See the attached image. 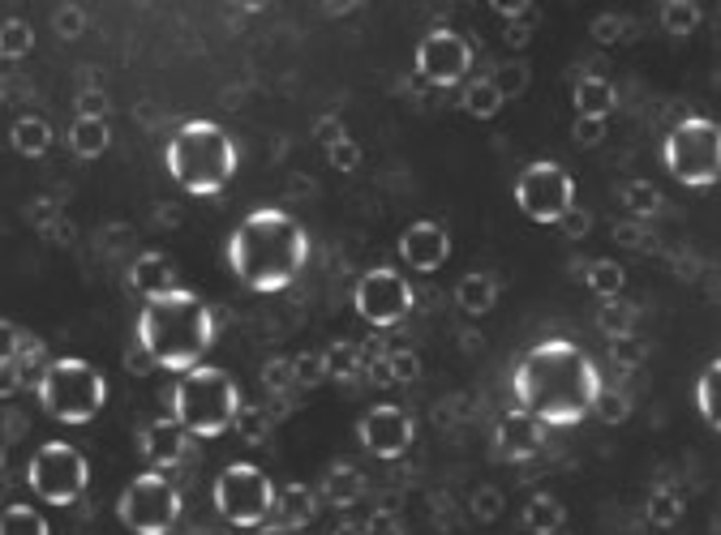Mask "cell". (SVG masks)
<instances>
[{"label":"cell","mask_w":721,"mask_h":535,"mask_svg":"<svg viewBox=\"0 0 721 535\" xmlns=\"http://www.w3.org/2000/svg\"><path fill=\"white\" fill-rule=\"evenodd\" d=\"M649 523L661 527V532H670L679 518H683V497L674 493V488H653V497H649Z\"/></svg>","instance_id":"obj_32"},{"label":"cell","mask_w":721,"mask_h":535,"mask_svg":"<svg viewBox=\"0 0 721 535\" xmlns=\"http://www.w3.org/2000/svg\"><path fill=\"white\" fill-rule=\"evenodd\" d=\"M511 390L520 411H528L537 424L571 429L592 415V403L601 394V373L585 347H576L571 339H546L520 356Z\"/></svg>","instance_id":"obj_1"},{"label":"cell","mask_w":721,"mask_h":535,"mask_svg":"<svg viewBox=\"0 0 721 535\" xmlns=\"http://www.w3.org/2000/svg\"><path fill=\"white\" fill-rule=\"evenodd\" d=\"M597 326H601L610 339H627V335H631V326H636V313H631L627 305H615V300H606V309L597 313Z\"/></svg>","instance_id":"obj_33"},{"label":"cell","mask_w":721,"mask_h":535,"mask_svg":"<svg viewBox=\"0 0 721 535\" xmlns=\"http://www.w3.org/2000/svg\"><path fill=\"white\" fill-rule=\"evenodd\" d=\"M417 373H422V360L413 351H392L387 356V378L383 381H413Z\"/></svg>","instance_id":"obj_37"},{"label":"cell","mask_w":721,"mask_h":535,"mask_svg":"<svg viewBox=\"0 0 721 535\" xmlns=\"http://www.w3.org/2000/svg\"><path fill=\"white\" fill-rule=\"evenodd\" d=\"M271 502H275V484L263 467L254 463H229L215 475V510L220 518L241 527V532H258L271 523Z\"/></svg>","instance_id":"obj_8"},{"label":"cell","mask_w":721,"mask_h":535,"mask_svg":"<svg viewBox=\"0 0 721 535\" xmlns=\"http://www.w3.org/2000/svg\"><path fill=\"white\" fill-rule=\"evenodd\" d=\"M0 535H48V518L34 505H9L0 514Z\"/></svg>","instance_id":"obj_31"},{"label":"cell","mask_w":721,"mask_h":535,"mask_svg":"<svg viewBox=\"0 0 721 535\" xmlns=\"http://www.w3.org/2000/svg\"><path fill=\"white\" fill-rule=\"evenodd\" d=\"M592 34H597V43H619V39H627V22L619 13H601L592 22Z\"/></svg>","instance_id":"obj_40"},{"label":"cell","mask_w":721,"mask_h":535,"mask_svg":"<svg viewBox=\"0 0 721 535\" xmlns=\"http://www.w3.org/2000/svg\"><path fill=\"white\" fill-rule=\"evenodd\" d=\"M619 197H623L631 219H653L657 210H661V193L653 189V181H627Z\"/></svg>","instance_id":"obj_30"},{"label":"cell","mask_w":721,"mask_h":535,"mask_svg":"<svg viewBox=\"0 0 721 535\" xmlns=\"http://www.w3.org/2000/svg\"><path fill=\"white\" fill-rule=\"evenodd\" d=\"M615 360H623V364H640V343L627 335V339H615Z\"/></svg>","instance_id":"obj_44"},{"label":"cell","mask_w":721,"mask_h":535,"mask_svg":"<svg viewBox=\"0 0 721 535\" xmlns=\"http://www.w3.org/2000/svg\"><path fill=\"white\" fill-rule=\"evenodd\" d=\"M528 34H532V22H511L502 39H507V48H525V43H528Z\"/></svg>","instance_id":"obj_46"},{"label":"cell","mask_w":721,"mask_h":535,"mask_svg":"<svg viewBox=\"0 0 721 535\" xmlns=\"http://www.w3.org/2000/svg\"><path fill=\"white\" fill-rule=\"evenodd\" d=\"M666 172L688 189H713L721 176V128L709 116H688L683 125L670 128L666 146Z\"/></svg>","instance_id":"obj_7"},{"label":"cell","mask_w":721,"mask_h":535,"mask_svg":"<svg viewBox=\"0 0 721 535\" xmlns=\"http://www.w3.org/2000/svg\"><path fill=\"white\" fill-rule=\"evenodd\" d=\"M558 227H562L571 240H580V236L589 232V215H585V210H567V215L558 219Z\"/></svg>","instance_id":"obj_43"},{"label":"cell","mask_w":721,"mask_h":535,"mask_svg":"<svg viewBox=\"0 0 721 535\" xmlns=\"http://www.w3.org/2000/svg\"><path fill=\"white\" fill-rule=\"evenodd\" d=\"M27 48H31L27 27H22V22H9V27H4V52H9V56H22Z\"/></svg>","instance_id":"obj_41"},{"label":"cell","mask_w":721,"mask_h":535,"mask_svg":"<svg viewBox=\"0 0 721 535\" xmlns=\"http://www.w3.org/2000/svg\"><path fill=\"white\" fill-rule=\"evenodd\" d=\"M116 514L133 535H167L181 518V493L164 472H142L125 484Z\"/></svg>","instance_id":"obj_10"},{"label":"cell","mask_w":721,"mask_h":535,"mask_svg":"<svg viewBox=\"0 0 721 535\" xmlns=\"http://www.w3.org/2000/svg\"><path fill=\"white\" fill-rule=\"evenodd\" d=\"M606 125H610V121H585V116H576V125H571V142H576V146H601Z\"/></svg>","instance_id":"obj_39"},{"label":"cell","mask_w":721,"mask_h":535,"mask_svg":"<svg viewBox=\"0 0 721 535\" xmlns=\"http://www.w3.org/2000/svg\"><path fill=\"white\" fill-rule=\"evenodd\" d=\"M69 146H73V155L78 158H99L108 146H112V128H108V121L95 116V112H82V116L73 121V128H69Z\"/></svg>","instance_id":"obj_21"},{"label":"cell","mask_w":721,"mask_h":535,"mask_svg":"<svg viewBox=\"0 0 721 535\" xmlns=\"http://www.w3.org/2000/svg\"><path fill=\"white\" fill-rule=\"evenodd\" d=\"M167 176L194 197H215L232 185L236 176V142L229 137V128H220L215 121H185L167 137Z\"/></svg>","instance_id":"obj_4"},{"label":"cell","mask_w":721,"mask_h":535,"mask_svg":"<svg viewBox=\"0 0 721 535\" xmlns=\"http://www.w3.org/2000/svg\"><path fill=\"white\" fill-rule=\"evenodd\" d=\"M360 493H365V475L357 467H331L327 472V484H323V497L331 505H353L360 502Z\"/></svg>","instance_id":"obj_27"},{"label":"cell","mask_w":721,"mask_h":535,"mask_svg":"<svg viewBox=\"0 0 721 535\" xmlns=\"http://www.w3.org/2000/svg\"><path fill=\"white\" fill-rule=\"evenodd\" d=\"M34 394H39V408L48 411L57 424L82 429L108 408V378L82 356H61V360H52L43 369Z\"/></svg>","instance_id":"obj_6"},{"label":"cell","mask_w":721,"mask_h":535,"mask_svg":"<svg viewBox=\"0 0 721 535\" xmlns=\"http://www.w3.org/2000/svg\"><path fill=\"white\" fill-rule=\"evenodd\" d=\"M254 535H301V532H293V527H275V523H266V527H258Z\"/></svg>","instance_id":"obj_47"},{"label":"cell","mask_w":721,"mask_h":535,"mask_svg":"<svg viewBox=\"0 0 721 535\" xmlns=\"http://www.w3.org/2000/svg\"><path fill=\"white\" fill-rule=\"evenodd\" d=\"M211 343H215V317L206 309V300L185 287L151 296L138 313V347L155 369L190 373L197 364H206Z\"/></svg>","instance_id":"obj_3"},{"label":"cell","mask_w":721,"mask_h":535,"mask_svg":"<svg viewBox=\"0 0 721 535\" xmlns=\"http://www.w3.org/2000/svg\"><path fill=\"white\" fill-rule=\"evenodd\" d=\"M718 378H721V360H709L704 373L695 381V408H700V420L709 429H721V415H718Z\"/></svg>","instance_id":"obj_28"},{"label":"cell","mask_w":721,"mask_h":535,"mask_svg":"<svg viewBox=\"0 0 721 535\" xmlns=\"http://www.w3.org/2000/svg\"><path fill=\"white\" fill-rule=\"evenodd\" d=\"M9 142L22 158H39L48 155V146H52V128H48L43 116H18L13 128H9Z\"/></svg>","instance_id":"obj_23"},{"label":"cell","mask_w":721,"mask_h":535,"mask_svg":"<svg viewBox=\"0 0 721 535\" xmlns=\"http://www.w3.org/2000/svg\"><path fill=\"white\" fill-rule=\"evenodd\" d=\"M456 305L459 313L468 317H486L498 305V279L486 275V270H473V275H464L456 284Z\"/></svg>","instance_id":"obj_20"},{"label":"cell","mask_w":721,"mask_h":535,"mask_svg":"<svg viewBox=\"0 0 721 535\" xmlns=\"http://www.w3.org/2000/svg\"><path fill=\"white\" fill-rule=\"evenodd\" d=\"M520 523H525V532H532V535H555L558 527L567 523V510H562V502L550 497V493H537V497H528L525 502Z\"/></svg>","instance_id":"obj_22"},{"label":"cell","mask_w":721,"mask_h":535,"mask_svg":"<svg viewBox=\"0 0 721 535\" xmlns=\"http://www.w3.org/2000/svg\"><path fill=\"white\" fill-rule=\"evenodd\" d=\"M314 510H318V497H314V488L309 484H284V488H275V502H271V523L275 527H309V518H314Z\"/></svg>","instance_id":"obj_17"},{"label":"cell","mask_w":721,"mask_h":535,"mask_svg":"<svg viewBox=\"0 0 721 535\" xmlns=\"http://www.w3.org/2000/svg\"><path fill=\"white\" fill-rule=\"evenodd\" d=\"M516 206L525 210V219L558 227L567 210H576V181L571 172L555 158H537L516 176Z\"/></svg>","instance_id":"obj_11"},{"label":"cell","mask_w":721,"mask_h":535,"mask_svg":"<svg viewBox=\"0 0 721 535\" xmlns=\"http://www.w3.org/2000/svg\"><path fill=\"white\" fill-rule=\"evenodd\" d=\"M546 445V424H537L528 411H507L494 429V454L507 459V463H525L537 459Z\"/></svg>","instance_id":"obj_16"},{"label":"cell","mask_w":721,"mask_h":535,"mask_svg":"<svg viewBox=\"0 0 721 535\" xmlns=\"http://www.w3.org/2000/svg\"><path fill=\"white\" fill-rule=\"evenodd\" d=\"M459 107H464L473 121H494V116L502 112V95H498V86H494L490 78H473V82L464 86V95H459Z\"/></svg>","instance_id":"obj_25"},{"label":"cell","mask_w":721,"mask_h":535,"mask_svg":"<svg viewBox=\"0 0 721 535\" xmlns=\"http://www.w3.org/2000/svg\"><path fill=\"white\" fill-rule=\"evenodd\" d=\"M142 454L155 463V472L181 463V454H185V429H181L176 420H155V424H146V429H142Z\"/></svg>","instance_id":"obj_18"},{"label":"cell","mask_w":721,"mask_h":535,"mask_svg":"<svg viewBox=\"0 0 721 535\" xmlns=\"http://www.w3.org/2000/svg\"><path fill=\"white\" fill-rule=\"evenodd\" d=\"M353 309L374 330H392V326H399L404 317L413 313V284L399 270H392V266H374V270H365L357 279Z\"/></svg>","instance_id":"obj_12"},{"label":"cell","mask_w":721,"mask_h":535,"mask_svg":"<svg viewBox=\"0 0 721 535\" xmlns=\"http://www.w3.org/2000/svg\"><path fill=\"white\" fill-rule=\"evenodd\" d=\"M447 257H451V232L443 223L422 219L399 232V261L413 275H438L447 266Z\"/></svg>","instance_id":"obj_15"},{"label":"cell","mask_w":721,"mask_h":535,"mask_svg":"<svg viewBox=\"0 0 721 535\" xmlns=\"http://www.w3.org/2000/svg\"><path fill=\"white\" fill-rule=\"evenodd\" d=\"M623 284H627V270L615 257H597V261H589V270H585V287H589L592 296H601V300H619Z\"/></svg>","instance_id":"obj_26"},{"label":"cell","mask_w":721,"mask_h":535,"mask_svg":"<svg viewBox=\"0 0 721 535\" xmlns=\"http://www.w3.org/2000/svg\"><path fill=\"white\" fill-rule=\"evenodd\" d=\"M417 78L429 82V86H459L473 69V43L464 39L459 31H429L422 43H417Z\"/></svg>","instance_id":"obj_13"},{"label":"cell","mask_w":721,"mask_h":535,"mask_svg":"<svg viewBox=\"0 0 721 535\" xmlns=\"http://www.w3.org/2000/svg\"><path fill=\"white\" fill-rule=\"evenodd\" d=\"M494 86H498V95H502V103H507V99L511 95H520V91H525L528 86V64H502V69H498V73H494L490 78Z\"/></svg>","instance_id":"obj_36"},{"label":"cell","mask_w":721,"mask_h":535,"mask_svg":"<svg viewBox=\"0 0 721 535\" xmlns=\"http://www.w3.org/2000/svg\"><path fill=\"white\" fill-rule=\"evenodd\" d=\"M327 158H331V167H335V172H357L365 155H360L357 137H353V133H344L339 142H331V146H327Z\"/></svg>","instance_id":"obj_34"},{"label":"cell","mask_w":721,"mask_h":535,"mask_svg":"<svg viewBox=\"0 0 721 535\" xmlns=\"http://www.w3.org/2000/svg\"><path fill=\"white\" fill-rule=\"evenodd\" d=\"M133 287L151 300V296H160V291H172V261H167L164 253H146V257H138V266H133Z\"/></svg>","instance_id":"obj_24"},{"label":"cell","mask_w":721,"mask_h":535,"mask_svg":"<svg viewBox=\"0 0 721 535\" xmlns=\"http://www.w3.org/2000/svg\"><path fill=\"white\" fill-rule=\"evenodd\" d=\"M348 128H344V121H335V116H327V121H318V142L323 146H331V142H339Z\"/></svg>","instance_id":"obj_45"},{"label":"cell","mask_w":721,"mask_h":535,"mask_svg":"<svg viewBox=\"0 0 721 535\" xmlns=\"http://www.w3.org/2000/svg\"><path fill=\"white\" fill-rule=\"evenodd\" d=\"M357 438L374 459L395 463V459H404V454L413 450V441H417V424H413V415H408L404 408H395V403H378V408H369L365 415H360Z\"/></svg>","instance_id":"obj_14"},{"label":"cell","mask_w":721,"mask_h":535,"mask_svg":"<svg viewBox=\"0 0 721 535\" xmlns=\"http://www.w3.org/2000/svg\"><path fill=\"white\" fill-rule=\"evenodd\" d=\"M236 415L241 385L215 364H197L172 385V420L185 429V438H224Z\"/></svg>","instance_id":"obj_5"},{"label":"cell","mask_w":721,"mask_h":535,"mask_svg":"<svg viewBox=\"0 0 721 535\" xmlns=\"http://www.w3.org/2000/svg\"><path fill=\"white\" fill-rule=\"evenodd\" d=\"M309 261V236L288 210H250L245 219L232 227L229 236V266L232 275L250 291H284L301 279Z\"/></svg>","instance_id":"obj_2"},{"label":"cell","mask_w":721,"mask_h":535,"mask_svg":"<svg viewBox=\"0 0 721 535\" xmlns=\"http://www.w3.org/2000/svg\"><path fill=\"white\" fill-rule=\"evenodd\" d=\"M592 411H597L606 424H623V420H627V399H623V394H606V390H601V394H597V403H592Z\"/></svg>","instance_id":"obj_38"},{"label":"cell","mask_w":721,"mask_h":535,"mask_svg":"<svg viewBox=\"0 0 721 535\" xmlns=\"http://www.w3.org/2000/svg\"><path fill=\"white\" fill-rule=\"evenodd\" d=\"M27 484L43 505H73L91 484V463L69 441H43L27 463Z\"/></svg>","instance_id":"obj_9"},{"label":"cell","mask_w":721,"mask_h":535,"mask_svg":"<svg viewBox=\"0 0 721 535\" xmlns=\"http://www.w3.org/2000/svg\"><path fill=\"white\" fill-rule=\"evenodd\" d=\"M498 505H502V497H498L494 488H486V493H477V497H473L477 518H486V523H490V518H498Z\"/></svg>","instance_id":"obj_42"},{"label":"cell","mask_w":721,"mask_h":535,"mask_svg":"<svg viewBox=\"0 0 721 535\" xmlns=\"http://www.w3.org/2000/svg\"><path fill=\"white\" fill-rule=\"evenodd\" d=\"M571 103H576V116H585V121H610V112L619 107V95L606 78H580L571 91Z\"/></svg>","instance_id":"obj_19"},{"label":"cell","mask_w":721,"mask_h":535,"mask_svg":"<svg viewBox=\"0 0 721 535\" xmlns=\"http://www.w3.org/2000/svg\"><path fill=\"white\" fill-rule=\"evenodd\" d=\"M357 347L353 343H335V347H327V351H323V364H327V378H339V373H344V378H348V373H357Z\"/></svg>","instance_id":"obj_35"},{"label":"cell","mask_w":721,"mask_h":535,"mask_svg":"<svg viewBox=\"0 0 721 535\" xmlns=\"http://www.w3.org/2000/svg\"><path fill=\"white\" fill-rule=\"evenodd\" d=\"M695 27H700V9L691 0H666L661 4V31L670 39H688Z\"/></svg>","instance_id":"obj_29"}]
</instances>
